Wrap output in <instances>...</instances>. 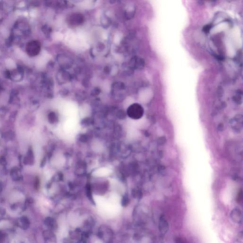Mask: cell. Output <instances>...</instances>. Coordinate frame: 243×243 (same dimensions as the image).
I'll list each match as a JSON object with an SVG mask.
<instances>
[{
	"mask_svg": "<svg viewBox=\"0 0 243 243\" xmlns=\"http://www.w3.org/2000/svg\"><path fill=\"white\" fill-rule=\"evenodd\" d=\"M144 110L139 104H134L128 108L127 114L129 117L134 119H139L144 115Z\"/></svg>",
	"mask_w": 243,
	"mask_h": 243,
	"instance_id": "1",
	"label": "cell"
},
{
	"mask_svg": "<svg viewBox=\"0 0 243 243\" xmlns=\"http://www.w3.org/2000/svg\"><path fill=\"white\" fill-rule=\"evenodd\" d=\"M41 44L38 41H33L29 42L26 46V52L28 54L32 57L37 56L40 53Z\"/></svg>",
	"mask_w": 243,
	"mask_h": 243,
	"instance_id": "2",
	"label": "cell"
},
{
	"mask_svg": "<svg viewBox=\"0 0 243 243\" xmlns=\"http://www.w3.org/2000/svg\"><path fill=\"white\" fill-rule=\"evenodd\" d=\"M84 20V17L82 14L78 13H73L68 18V22L70 25L77 26L83 23Z\"/></svg>",
	"mask_w": 243,
	"mask_h": 243,
	"instance_id": "3",
	"label": "cell"
},
{
	"mask_svg": "<svg viewBox=\"0 0 243 243\" xmlns=\"http://www.w3.org/2000/svg\"><path fill=\"white\" fill-rule=\"evenodd\" d=\"M158 228L160 234L162 236L165 235L169 231V223L163 215H161L159 218Z\"/></svg>",
	"mask_w": 243,
	"mask_h": 243,
	"instance_id": "4",
	"label": "cell"
},
{
	"mask_svg": "<svg viewBox=\"0 0 243 243\" xmlns=\"http://www.w3.org/2000/svg\"><path fill=\"white\" fill-rule=\"evenodd\" d=\"M231 220L234 223L241 224L243 221V214L240 209L238 208H234L230 213Z\"/></svg>",
	"mask_w": 243,
	"mask_h": 243,
	"instance_id": "5",
	"label": "cell"
},
{
	"mask_svg": "<svg viewBox=\"0 0 243 243\" xmlns=\"http://www.w3.org/2000/svg\"><path fill=\"white\" fill-rule=\"evenodd\" d=\"M130 65L135 69H141L145 67V60L140 57H135L131 60Z\"/></svg>",
	"mask_w": 243,
	"mask_h": 243,
	"instance_id": "6",
	"label": "cell"
},
{
	"mask_svg": "<svg viewBox=\"0 0 243 243\" xmlns=\"http://www.w3.org/2000/svg\"><path fill=\"white\" fill-rule=\"evenodd\" d=\"M242 92L241 90H237L235 92V94L233 96V100L238 104H240L242 102Z\"/></svg>",
	"mask_w": 243,
	"mask_h": 243,
	"instance_id": "7",
	"label": "cell"
},
{
	"mask_svg": "<svg viewBox=\"0 0 243 243\" xmlns=\"http://www.w3.org/2000/svg\"><path fill=\"white\" fill-rule=\"evenodd\" d=\"M211 28L212 26L210 24H207V25L203 27L202 31L204 33H209Z\"/></svg>",
	"mask_w": 243,
	"mask_h": 243,
	"instance_id": "8",
	"label": "cell"
},
{
	"mask_svg": "<svg viewBox=\"0 0 243 243\" xmlns=\"http://www.w3.org/2000/svg\"><path fill=\"white\" fill-rule=\"evenodd\" d=\"M175 243H186L183 239L181 238H177L175 239Z\"/></svg>",
	"mask_w": 243,
	"mask_h": 243,
	"instance_id": "9",
	"label": "cell"
},
{
	"mask_svg": "<svg viewBox=\"0 0 243 243\" xmlns=\"http://www.w3.org/2000/svg\"><path fill=\"white\" fill-rule=\"evenodd\" d=\"M128 198L127 196H125L123 198V206H126L128 203Z\"/></svg>",
	"mask_w": 243,
	"mask_h": 243,
	"instance_id": "10",
	"label": "cell"
},
{
	"mask_svg": "<svg viewBox=\"0 0 243 243\" xmlns=\"http://www.w3.org/2000/svg\"><path fill=\"white\" fill-rule=\"evenodd\" d=\"M242 197H243V196H242V192H240L239 193L238 195V202L239 203H240V202L242 201Z\"/></svg>",
	"mask_w": 243,
	"mask_h": 243,
	"instance_id": "11",
	"label": "cell"
}]
</instances>
